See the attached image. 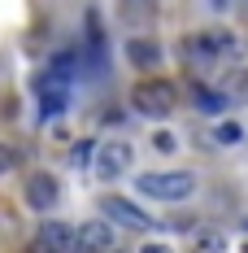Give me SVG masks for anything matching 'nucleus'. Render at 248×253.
I'll list each match as a JSON object with an SVG mask.
<instances>
[{
	"mask_svg": "<svg viewBox=\"0 0 248 253\" xmlns=\"http://www.w3.org/2000/svg\"><path fill=\"white\" fill-rule=\"evenodd\" d=\"M135 192L152 201H187L196 197V175L192 170H148V175H135Z\"/></svg>",
	"mask_w": 248,
	"mask_h": 253,
	"instance_id": "nucleus-1",
	"label": "nucleus"
},
{
	"mask_svg": "<svg viewBox=\"0 0 248 253\" xmlns=\"http://www.w3.org/2000/svg\"><path fill=\"white\" fill-rule=\"evenodd\" d=\"M131 105L144 118H166V114H174V105H178V92H174V83H166V79H144L131 92Z\"/></svg>",
	"mask_w": 248,
	"mask_h": 253,
	"instance_id": "nucleus-2",
	"label": "nucleus"
},
{
	"mask_svg": "<svg viewBox=\"0 0 248 253\" xmlns=\"http://www.w3.org/2000/svg\"><path fill=\"white\" fill-rule=\"evenodd\" d=\"M187 48L196 52V61H240L244 57V40L231 35V31H205V35H192Z\"/></svg>",
	"mask_w": 248,
	"mask_h": 253,
	"instance_id": "nucleus-3",
	"label": "nucleus"
},
{
	"mask_svg": "<svg viewBox=\"0 0 248 253\" xmlns=\"http://www.w3.org/2000/svg\"><path fill=\"white\" fill-rule=\"evenodd\" d=\"M131 162H135V149L126 144V140H105L96 149V170L100 179H118L131 170Z\"/></svg>",
	"mask_w": 248,
	"mask_h": 253,
	"instance_id": "nucleus-4",
	"label": "nucleus"
},
{
	"mask_svg": "<svg viewBox=\"0 0 248 253\" xmlns=\"http://www.w3.org/2000/svg\"><path fill=\"white\" fill-rule=\"evenodd\" d=\"M100 214H105L109 223H122V227H135V231H152L157 227L148 214H144L140 205H131L126 197H100Z\"/></svg>",
	"mask_w": 248,
	"mask_h": 253,
	"instance_id": "nucleus-5",
	"label": "nucleus"
},
{
	"mask_svg": "<svg viewBox=\"0 0 248 253\" xmlns=\"http://www.w3.org/2000/svg\"><path fill=\"white\" fill-rule=\"evenodd\" d=\"M35 92H39L44 114H57V109H66V101H70V79L57 75V70H44V75H35Z\"/></svg>",
	"mask_w": 248,
	"mask_h": 253,
	"instance_id": "nucleus-6",
	"label": "nucleus"
},
{
	"mask_svg": "<svg viewBox=\"0 0 248 253\" xmlns=\"http://www.w3.org/2000/svg\"><path fill=\"white\" fill-rule=\"evenodd\" d=\"M113 223H83V227L74 231V249L70 253H105V249H113Z\"/></svg>",
	"mask_w": 248,
	"mask_h": 253,
	"instance_id": "nucleus-7",
	"label": "nucleus"
},
{
	"mask_svg": "<svg viewBox=\"0 0 248 253\" xmlns=\"http://www.w3.org/2000/svg\"><path fill=\"white\" fill-rule=\"evenodd\" d=\"M57 201H61V188H57V179H52L48 170H35V175L26 179V205H31V210L48 214Z\"/></svg>",
	"mask_w": 248,
	"mask_h": 253,
	"instance_id": "nucleus-8",
	"label": "nucleus"
},
{
	"mask_svg": "<svg viewBox=\"0 0 248 253\" xmlns=\"http://www.w3.org/2000/svg\"><path fill=\"white\" fill-rule=\"evenodd\" d=\"M74 249V227L66 223H44L35 236V253H70Z\"/></svg>",
	"mask_w": 248,
	"mask_h": 253,
	"instance_id": "nucleus-9",
	"label": "nucleus"
},
{
	"mask_svg": "<svg viewBox=\"0 0 248 253\" xmlns=\"http://www.w3.org/2000/svg\"><path fill=\"white\" fill-rule=\"evenodd\" d=\"M126 61L140 66V70H148V66L161 61V48H157L152 40H126Z\"/></svg>",
	"mask_w": 248,
	"mask_h": 253,
	"instance_id": "nucleus-10",
	"label": "nucleus"
},
{
	"mask_svg": "<svg viewBox=\"0 0 248 253\" xmlns=\"http://www.w3.org/2000/svg\"><path fill=\"white\" fill-rule=\"evenodd\" d=\"M222 249H226L222 231H196V240H192V253H222Z\"/></svg>",
	"mask_w": 248,
	"mask_h": 253,
	"instance_id": "nucleus-11",
	"label": "nucleus"
},
{
	"mask_svg": "<svg viewBox=\"0 0 248 253\" xmlns=\"http://www.w3.org/2000/svg\"><path fill=\"white\" fill-rule=\"evenodd\" d=\"M222 101H248V70H235V75L222 83Z\"/></svg>",
	"mask_w": 248,
	"mask_h": 253,
	"instance_id": "nucleus-12",
	"label": "nucleus"
},
{
	"mask_svg": "<svg viewBox=\"0 0 248 253\" xmlns=\"http://www.w3.org/2000/svg\"><path fill=\"white\" fill-rule=\"evenodd\" d=\"M218 140H222V144H240V140H244V126L240 123H222L218 126Z\"/></svg>",
	"mask_w": 248,
	"mask_h": 253,
	"instance_id": "nucleus-13",
	"label": "nucleus"
},
{
	"mask_svg": "<svg viewBox=\"0 0 248 253\" xmlns=\"http://www.w3.org/2000/svg\"><path fill=\"white\" fill-rule=\"evenodd\" d=\"M196 105L205 114H213V109H222V96H209V87H196Z\"/></svg>",
	"mask_w": 248,
	"mask_h": 253,
	"instance_id": "nucleus-14",
	"label": "nucleus"
},
{
	"mask_svg": "<svg viewBox=\"0 0 248 253\" xmlns=\"http://www.w3.org/2000/svg\"><path fill=\"white\" fill-rule=\"evenodd\" d=\"M13 166H18V153L9 149V144H0V175H9Z\"/></svg>",
	"mask_w": 248,
	"mask_h": 253,
	"instance_id": "nucleus-15",
	"label": "nucleus"
},
{
	"mask_svg": "<svg viewBox=\"0 0 248 253\" xmlns=\"http://www.w3.org/2000/svg\"><path fill=\"white\" fill-rule=\"evenodd\" d=\"M140 253H174V249H170V245H144Z\"/></svg>",
	"mask_w": 248,
	"mask_h": 253,
	"instance_id": "nucleus-16",
	"label": "nucleus"
},
{
	"mask_svg": "<svg viewBox=\"0 0 248 253\" xmlns=\"http://www.w3.org/2000/svg\"><path fill=\"white\" fill-rule=\"evenodd\" d=\"M244 231H248V218H244Z\"/></svg>",
	"mask_w": 248,
	"mask_h": 253,
	"instance_id": "nucleus-17",
	"label": "nucleus"
},
{
	"mask_svg": "<svg viewBox=\"0 0 248 253\" xmlns=\"http://www.w3.org/2000/svg\"><path fill=\"white\" fill-rule=\"evenodd\" d=\"M105 253H113V249H105Z\"/></svg>",
	"mask_w": 248,
	"mask_h": 253,
	"instance_id": "nucleus-18",
	"label": "nucleus"
}]
</instances>
